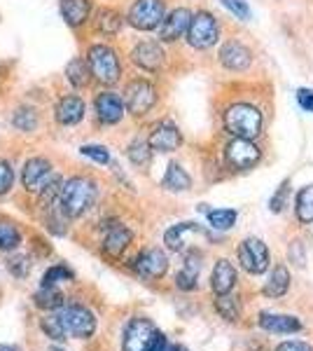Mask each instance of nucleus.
Masks as SVG:
<instances>
[{"instance_id":"nucleus-32","label":"nucleus","mask_w":313,"mask_h":351,"mask_svg":"<svg viewBox=\"0 0 313 351\" xmlns=\"http://www.w3.org/2000/svg\"><path fill=\"white\" fill-rule=\"evenodd\" d=\"M150 157H152V150L145 141H134V143L129 145V160L138 169H145L147 164H150Z\"/></svg>"},{"instance_id":"nucleus-26","label":"nucleus","mask_w":313,"mask_h":351,"mask_svg":"<svg viewBox=\"0 0 313 351\" xmlns=\"http://www.w3.org/2000/svg\"><path fill=\"white\" fill-rule=\"evenodd\" d=\"M190 232H203V230L199 228L197 223H178L171 230H166V234H164V243H166L171 251H183L185 234H190Z\"/></svg>"},{"instance_id":"nucleus-8","label":"nucleus","mask_w":313,"mask_h":351,"mask_svg":"<svg viewBox=\"0 0 313 351\" xmlns=\"http://www.w3.org/2000/svg\"><path fill=\"white\" fill-rule=\"evenodd\" d=\"M124 94H127L124 96V106H127V110L136 117L145 115V112L152 110V106L157 104V89L147 80H134Z\"/></svg>"},{"instance_id":"nucleus-30","label":"nucleus","mask_w":313,"mask_h":351,"mask_svg":"<svg viewBox=\"0 0 313 351\" xmlns=\"http://www.w3.org/2000/svg\"><path fill=\"white\" fill-rule=\"evenodd\" d=\"M215 309H218V314L225 321H238V316H241V304H238V300L231 298L229 293L218 295V300H215Z\"/></svg>"},{"instance_id":"nucleus-39","label":"nucleus","mask_w":313,"mask_h":351,"mask_svg":"<svg viewBox=\"0 0 313 351\" xmlns=\"http://www.w3.org/2000/svg\"><path fill=\"white\" fill-rule=\"evenodd\" d=\"M222 5H225L227 10H229L231 14H236L241 21H248L250 19V8L246 0H220Z\"/></svg>"},{"instance_id":"nucleus-14","label":"nucleus","mask_w":313,"mask_h":351,"mask_svg":"<svg viewBox=\"0 0 313 351\" xmlns=\"http://www.w3.org/2000/svg\"><path fill=\"white\" fill-rule=\"evenodd\" d=\"M190 21H192V12L185 8H178L173 10L168 16H164V21L159 24V38L164 43H173L178 38H183L190 28Z\"/></svg>"},{"instance_id":"nucleus-1","label":"nucleus","mask_w":313,"mask_h":351,"mask_svg":"<svg viewBox=\"0 0 313 351\" xmlns=\"http://www.w3.org/2000/svg\"><path fill=\"white\" fill-rule=\"evenodd\" d=\"M96 199V183L84 176H75V178L66 180L59 192V206L68 218H79L92 208Z\"/></svg>"},{"instance_id":"nucleus-33","label":"nucleus","mask_w":313,"mask_h":351,"mask_svg":"<svg viewBox=\"0 0 313 351\" xmlns=\"http://www.w3.org/2000/svg\"><path fill=\"white\" fill-rule=\"evenodd\" d=\"M99 28L105 36H115V33H119V28H122V16H119V12H115V10H101Z\"/></svg>"},{"instance_id":"nucleus-20","label":"nucleus","mask_w":313,"mask_h":351,"mask_svg":"<svg viewBox=\"0 0 313 351\" xmlns=\"http://www.w3.org/2000/svg\"><path fill=\"white\" fill-rule=\"evenodd\" d=\"M260 326L269 332H299L301 330V321L297 316H283V314H260Z\"/></svg>"},{"instance_id":"nucleus-22","label":"nucleus","mask_w":313,"mask_h":351,"mask_svg":"<svg viewBox=\"0 0 313 351\" xmlns=\"http://www.w3.org/2000/svg\"><path fill=\"white\" fill-rule=\"evenodd\" d=\"M131 239H134L131 230H127L124 225H117V228H112L110 232H108V237L103 241V251L108 253V256L117 258V256H122V253L127 251Z\"/></svg>"},{"instance_id":"nucleus-31","label":"nucleus","mask_w":313,"mask_h":351,"mask_svg":"<svg viewBox=\"0 0 313 351\" xmlns=\"http://www.w3.org/2000/svg\"><path fill=\"white\" fill-rule=\"evenodd\" d=\"M297 218L301 223H313V185L304 188L297 195Z\"/></svg>"},{"instance_id":"nucleus-46","label":"nucleus","mask_w":313,"mask_h":351,"mask_svg":"<svg viewBox=\"0 0 313 351\" xmlns=\"http://www.w3.org/2000/svg\"><path fill=\"white\" fill-rule=\"evenodd\" d=\"M0 351H21V349L14 347V344H0Z\"/></svg>"},{"instance_id":"nucleus-25","label":"nucleus","mask_w":313,"mask_h":351,"mask_svg":"<svg viewBox=\"0 0 313 351\" xmlns=\"http://www.w3.org/2000/svg\"><path fill=\"white\" fill-rule=\"evenodd\" d=\"M199 267H201V263H199V256L195 258V253H190L187 260H185V267L178 271V276H175V286H178L180 291H195V288H197Z\"/></svg>"},{"instance_id":"nucleus-17","label":"nucleus","mask_w":313,"mask_h":351,"mask_svg":"<svg viewBox=\"0 0 313 351\" xmlns=\"http://www.w3.org/2000/svg\"><path fill=\"white\" fill-rule=\"evenodd\" d=\"M96 115L103 124H117L124 117V101L115 92H103L96 99Z\"/></svg>"},{"instance_id":"nucleus-43","label":"nucleus","mask_w":313,"mask_h":351,"mask_svg":"<svg viewBox=\"0 0 313 351\" xmlns=\"http://www.w3.org/2000/svg\"><path fill=\"white\" fill-rule=\"evenodd\" d=\"M297 101L306 112H313V89H299Z\"/></svg>"},{"instance_id":"nucleus-41","label":"nucleus","mask_w":313,"mask_h":351,"mask_svg":"<svg viewBox=\"0 0 313 351\" xmlns=\"http://www.w3.org/2000/svg\"><path fill=\"white\" fill-rule=\"evenodd\" d=\"M288 192H290V183H288V180H283L281 188H278V192H276L274 197H271V202H269V206H271V211H274V213L283 211V204H286Z\"/></svg>"},{"instance_id":"nucleus-29","label":"nucleus","mask_w":313,"mask_h":351,"mask_svg":"<svg viewBox=\"0 0 313 351\" xmlns=\"http://www.w3.org/2000/svg\"><path fill=\"white\" fill-rule=\"evenodd\" d=\"M33 302H36L40 309H59L61 304H64V295L56 291V286H42L36 295H33Z\"/></svg>"},{"instance_id":"nucleus-28","label":"nucleus","mask_w":313,"mask_h":351,"mask_svg":"<svg viewBox=\"0 0 313 351\" xmlns=\"http://www.w3.org/2000/svg\"><path fill=\"white\" fill-rule=\"evenodd\" d=\"M21 243V232L10 220H0V251H14Z\"/></svg>"},{"instance_id":"nucleus-37","label":"nucleus","mask_w":313,"mask_h":351,"mask_svg":"<svg viewBox=\"0 0 313 351\" xmlns=\"http://www.w3.org/2000/svg\"><path fill=\"white\" fill-rule=\"evenodd\" d=\"M73 271L64 267V265H56V267H49L42 276V286H56L59 281H71Z\"/></svg>"},{"instance_id":"nucleus-38","label":"nucleus","mask_w":313,"mask_h":351,"mask_svg":"<svg viewBox=\"0 0 313 351\" xmlns=\"http://www.w3.org/2000/svg\"><path fill=\"white\" fill-rule=\"evenodd\" d=\"M84 157H89V160H94L96 164H108L110 162V152H108L103 145H82L79 148Z\"/></svg>"},{"instance_id":"nucleus-27","label":"nucleus","mask_w":313,"mask_h":351,"mask_svg":"<svg viewBox=\"0 0 313 351\" xmlns=\"http://www.w3.org/2000/svg\"><path fill=\"white\" fill-rule=\"evenodd\" d=\"M66 75H68V82L75 89L87 87L89 80H92V71H89V66L84 64L82 59H73L71 64L66 66Z\"/></svg>"},{"instance_id":"nucleus-4","label":"nucleus","mask_w":313,"mask_h":351,"mask_svg":"<svg viewBox=\"0 0 313 351\" xmlns=\"http://www.w3.org/2000/svg\"><path fill=\"white\" fill-rule=\"evenodd\" d=\"M218 36H220V28L213 14H208V12L192 14L190 28H187V40H190L192 47H197V49L213 47V45L218 43Z\"/></svg>"},{"instance_id":"nucleus-19","label":"nucleus","mask_w":313,"mask_h":351,"mask_svg":"<svg viewBox=\"0 0 313 351\" xmlns=\"http://www.w3.org/2000/svg\"><path fill=\"white\" fill-rule=\"evenodd\" d=\"M54 115H56V122L59 124L73 127V124H77L84 117V101L75 94L64 96V99L59 101V106H56Z\"/></svg>"},{"instance_id":"nucleus-15","label":"nucleus","mask_w":313,"mask_h":351,"mask_svg":"<svg viewBox=\"0 0 313 351\" xmlns=\"http://www.w3.org/2000/svg\"><path fill=\"white\" fill-rule=\"evenodd\" d=\"M220 61H222V66L229 68V71H246L250 66V61H253V54H250V49L246 45H241L238 40H229L222 45Z\"/></svg>"},{"instance_id":"nucleus-7","label":"nucleus","mask_w":313,"mask_h":351,"mask_svg":"<svg viewBox=\"0 0 313 351\" xmlns=\"http://www.w3.org/2000/svg\"><path fill=\"white\" fill-rule=\"evenodd\" d=\"M129 21L138 31H155L164 21V3L162 0H136L131 5Z\"/></svg>"},{"instance_id":"nucleus-21","label":"nucleus","mask_w":313,"mask_h":351,"mask_svg":"<svg viewBox=\"0 0 313 351\" xmlns=\"http://www.w3.org/2000/svg\"><path fill=\"white\" fill-rule=\"evenodd\" d=\"M92 5L89 0H61V16L68 26H82L89 19Z\"/></svg>"},{"instance_id":"nucleus-36","label":"nucleus","mask_w":313,"mask_h":351,"mask_svg":"<svg viewBox=\"0 0 313 351\" xmlns=\"http://www.w3.org/2000/svg\"><path fill=\"white\" fill-rule=\"evenodd\" d=\"M40 328H42V330L47 332V337L54 339V342H64V339H66V330H64V326H61L59 314L45 316L42 324H40Z\"/></svg>"},{"instance_id":"nucleus-23","label":"nucleus","mask_w":313,"mask_h":351,"mask_svg":"<svg viewBox=\"0 0 313 351\" xmlns=\"http://www.w3.org/2000/svg\"><path fill=\"white\" fill-rule=\"evenodd\" d=\"M162 185L166 190H171V192H185V190H190L192 178H190V173H187L185 169L180 167V164H168L166 173H164Z\"/></svg>"},{"instance_id":"nucleus-16","label":"nucleus","mask_w":313,"mask_h":351,"mask_svg":"<svg viewBox=\"0 0 313 351\" xmlns=\"http://www.w3.org/2000/svg\"><path fill=\"white\" fill-rule=\"evenodd\" d=\"M131 59H134L136 66L143 68V71H159L164 64V49H162V45L147 40V43L136 45L134 52H131Z\"/></svg>"},{"instance_id":"nucleus-34","label":"nucleus","mask_w":313,"mask_h":351,"mask_svg":"<svg viewBox=\"0 0 313 351\" xmlns=\"http://www.w3.org/2000/svg\"><path fill=\"white\" fill-rule=\"evenodd\" d=\"M208 223L215 230H229L236 223V211L234 208H215V211H208Z\"/></svg>"},{"instance_id":"nucleus-13","label":"nucleus","mask_w":313,"mask_h":351,"mask_svg":"<svg viewBox=\"0 0 313 351\" xmlns=\"http://www.w3.org/2000/svg\"><path fill=\"white\" fill-rule=\"evenodd\" d=\"M183 143V136H180V129L175 127L173 122H159L150 134V150H157V152H173L180 148Z\"/></svg>"},{"instance_id":"nucleus-40","label":"nucleus","mask_w":313,"mask_h":351,"mask_svg":"<svg viewBox=\"0 0 313 351\" xmlns=\"http://www.w3.org/2000/svg\"><path fill=\"white\" fill-rule=\"evenodd\" d=\"M14 183V171L5 160H0V195H5Z\"/></svg>"},{"instance_id":"nucleus-24","label":"nucleus","mask_w":313,"mask_h":351,"mask_svg":"<svg viewBox=\"0 0 313 351\" xmlns=\"http://www.w3.org/2000/svg\"><path fill=\"white\" fill-rule=\"evenodd\" d=\"M288 288H290V271L283 265H276L274 271L269 274V281L264 284V295L281 298L288 293Z\"/></svg>"},{"instance_id":"nucleus-45","label":"nucleus","mask_w":313,"mask_h":351,"mask_svg":"<svg viewBox=\"0 0 313 351\" xmlns=\"http://www.w3.org/2000/svg\"><path fill=\"white\" fill-rule=\"evenodd\" d=\"M168 344H166V337L162 335V332H155V337H152V342H150V347H147L145 351H164Z\"/></svg>"},{"instance_id":"nucleus-11","label":"nucleus","mask_w":313,"mask_h":351,"mask_svg":"<svg viewBox=\"0 0 313 351\" xmlns=\"http://www.w3.org/2000/svg\"><path fill=\"white\" fill-rule=\"evenodd\" d=\"M134 269H136V274L143 276L147 281L162 279L168 269V258H166V253L159 251V248H150V251H143L136 258Z\"/></svg>"},{"instance_id":"nucleus-2","label":"nucleus","mask_w":313,"mask_h":351,"mask_svg":"<svg viewBox=\"0 0 313 351\" xmlns=\"http://www.w3.org/2000/svg\"><path fill=\"white\" fill-rule=\"evenodd\" d=\"M225 127L234 138L253 141L262 129V112L250 104H234L225 112Z\"/></svg>"},{"instance_id":"nucleus-5","label":"nucleus","mask_w":313,"mask_h":351,"mask_svg":"<svg viewBox=\"0 0 313 351\" xmlns=\"http://www.w3.org/2000/svg\"><path fill=\"white\" fill-rule=\"evenodd\" d=\"M238 263L250 274H264L266 267H269V248L258 237H248L238 246Z\"/></svg>"},{"instance_id":"nucleus-10","label":"nucleus","mask_w":313,"mask_h":351,"mask_svg":"<svg viewBox=\"0 0 313 351\" xmlns=\"http://www.w3.org/2000/svg\"><path fill=\"white\" fill-rule=\"evenodd\" d=\"M54 178L52 173V164H49L45 157H33L24 164V173H21V180H24V188L28 192H42L45 185Z\"/></svg>"},{"instance_id":"nucleus-6","label":"nucleus","mask_w":313,"mask_h":351,"mask_svg":"<svg viewBox=\"0 0 313 351\" xmlns=\"http://www.w3.org/2000/svg\"><path fill=\"white\" fill-rule=\"evenodd\" d=\"M61 319V326H64L66 335L71 337H79V339H87L94 335L96 330V319L89 309L84 307H66L64 311L59 314Z\"/></svg>"},{"instance_id":"nucleus-18","label":"nucleus","mask_w":313,"mask_h":351,"mask_svg":"<svg viewBox=\"0 0 313 351\" xmlns=\"http://www.w3.org/2000/svg\"><path fill=\"white\" fill-rule=\"evenodd\" d=\"M236 286V269L229 260H218L210 274V288H213L215 295H225L231 293V288Z\"/></svg>"},{"instance_id":"nucleus-3","label":"nucleus","mask_w":313,"mask_h":351,"mask_svg":"<svg viewBox=\"0 0 313 351\" xmlns=\"http://www.w3.org/2000/svg\"><path fill=\"white\" fill-rule=\"evenodd\" d=\"M89 71L99 82L103 84H115L122 75V66H119V59L115 54V49H110L108 45H94L89 47Z\"/></svg>"},{"instance_id":"nucleus-44","label":"nucleus","mask_w":313,"mask_h":351,"mask_svg":"<svg viewBox=\"0 0 313 351\" xmlns=\"http://www.w3.org/2000/svg\"><path fill=\"white\" fill-rule=\"evenodd\" d=\"M276 351H313L309 344L306 342H283V344H278V349Z\"/></svg>"},{"instance_id":"nucleus-35","label":"nucleus","mask_w":313,"mask_h":351,"mask_svg":"<svg viewBox=\"0 0 313 351\" xmlns=\"http://www.w3.org/2000/svg\"><path fill=\"white\" fill-rule=\"evenodd\" d=\"M12 124L19 132H33L38 127V112L33 108H16Z\"/></svg>"},{"instance_id":"nucleus-42","label":"nucleus","mask_w":313,"mask_h":351,"mask_svg":"<svg viewBox=\"0 0 313 351\" xmlns=\"http://www.w3.org/2000/svg\"><path fill=\"white\" fill-rule=\"evenodd\" d=\"M8 267H10V271H12L14 276H26V274H28V260H26L24 256L10 258Z\"/></svg>"},{"instance_id":"nucleus-9","label":"nucleus","mask_w":313,"mask_h":351,"mask_svg":"<svg viewBox=\"0 0 313 351\" xmlns=\"http://www.w3.org/2000/svg\"><path fill=\"white\" fill-rule=\"evenodd\" d=\"M157 328L150 319H134L124 330L122 349L124 351H145L155 337Z\"/></svg>"},{"instance_id":"nucleus-12","label":"nucleus","mask_w":313,"mask_h":351,"mask_svg":"<svg viewBox=\"0 0 313 351\" xmlns=\"http://www.w3.org/2000/svg\"><path fill=\"white\" fill-rule=\"evenodd\" d=\"M227 162L234 169H250L260 162V148L248 138H234L227 145Z\"/></svg>"},{"instance_id":"nucleus-47","label":"nucleus","mask_w":313,"mask_h":351,"mask_svg":"<svg viewBox=\"0 0 313 351\" xmlns=\"http://www.w3.org/2000/svg\"><path fill=\"white\" fill-rule=\"evenodd\" d=\"M164 351H185V349H183V347H166Z\"/></svg>"}]
</instances>
